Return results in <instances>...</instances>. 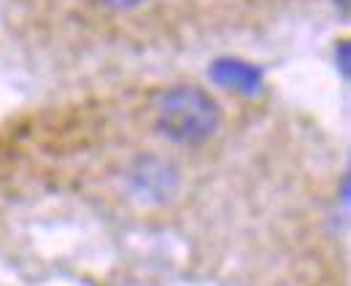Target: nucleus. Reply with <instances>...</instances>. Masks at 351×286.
I'll return each instance as SVG.
<instances>
[{"label": "nucleus", "instance_id": "nucleus-1", "mask_svg": "<svg viewBox=\"0 0 351 286\" xmlns=\"http://www.w3.org/2000/svg\"><path fill=\"white\" fill-rule=\"evenodd\" d=\"M221 122L219 103L195 84H176L157 95L154 124L160 135L178 146H197L208 141Z\"/></svg>", "mask_w": 351, "mask_h": 286}, {"label": "nucleus", "instance_id": "nucleus-2", "mask_svg": "<svg viewBox=\"0 0 351 286\" xmlns=\"http://www.w3.org/2000/svg\"><path fill=\"white\" fill-rule=\"evenodd\" d=\"M176 167L157 157H141L130 170V189L146 200H165L176 189Z\"/></svg>", "mask_w": 351, "mask_h": 286}, {"label": "nucleus", "instance_id": "nucleus-3", "mask_svg": "<svg viewBox=\"0 0 351 286\" xmlns=\"http://www.w3.org/2000/svg\"><path fill=\"white\" fill-rule=\"evenodd\" d=\"M208 79L224 89H235L241 95H257L263 89V71L252 62L235 60V57H219L208 68Z\"/></svg>", "mask_w": 351, "mask_h": 286}, {"label": "nucleus", "instance_id": "nucleus-4", "mask_svg": "<svg viewBox=\"0 0 351 286\" xmlns=\"http://www.w3.org/2000/svg\"><path fill=\"white\" fill-rule=\"evenodd\" d=\"M103 5H108V8H114V11H132V8H138L143 0H100Z\"/></svg>", "mask_w": 351, "mask_h": 286}, {"label": "nucleus", "instance_id": "nucleus-5", "mask_svg": "<svg viewBox=\"0 0 351 286\" xmlns=\"http://www.w3.org/2000/svg\"><path fill=\"white\" fill-rule=\"evenodd\" d=\"M338 49H341V71H343V79L349 82V43L341 41Z\"/></svg>", "mask_w": 351, "mask_h": 286}, {"label": "nucleus", "instance_id": "nucleus-6", "mask_svg": "<svg viewBox=\"0 0 351 286\" xmlns=\"http://www.w3.org/2000/svg\"><path fill=\"white\" fill-rule=\"evenodd\" d=\"M332 3L341 8V14H343V16H349V0H332Z\"/></svg>", "mask_w": 351, "mask_h": 286}]
</instances>
